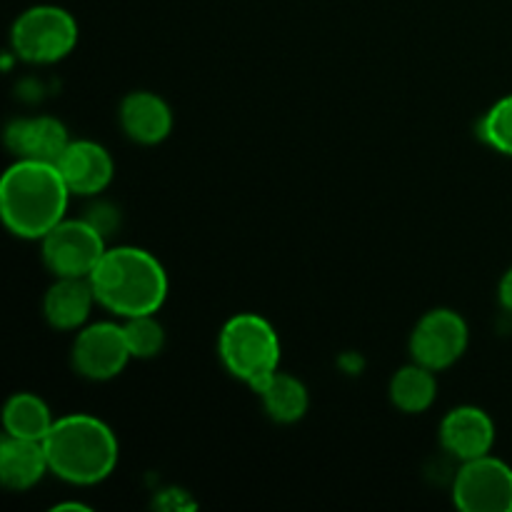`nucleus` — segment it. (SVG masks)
Returning a JSON list of instances; mask_svg holds the SVG:
<instances>
[{
  "instance_id": "obj_10",
  "label": "nucleus",
  "mask_w": 512,
  "mask_h": 512,
  "mask_svg": "<svg viewBox=\"0 0 512 512\" xmlns=\"http://www.w3.org/2000/svg\"><path fill=\"white\" fill-rule=\"evenodd\" d=\"M55 165L73 195H95L113 180V158L93 140H70Z\"/></svg>"
},
{
  "instance_id": "obj_1",
  "label": "nucleus",
  "mask_w": 512,
  "mask_h": 512,
  "mask_svg": "<svg viewBox=\"0 0 512 512\" xmlns=\"http://www.w3.org/2000/svg\"><path fill=\"white\" fill-rule=\"evenodd\" d=\"M70 195L58 165L20 158L0 180V213L13 235L43 240L65 218Z\"/></svg>"
},
{
  "instance_id": "obj_17",
  "label": "nucleus",
  "mask_w": 512,
  "mask_h": 512,
  "mask_svg": "<svg viewBox=\"0 0 512 512\" xmlns=\"http://www.w3.org/2000/svg\"><path fill=\"white\" fill-rule=\"evenodd\" d=\"M433 373L435 370L420 363L400 368L390 380V400L395 408L403 413H425L438 395V383H435Z\"/></svg>"
},
{
  "instance_id": "obj_19",
  "label": "nucleus",
  "mask_w": 512,
  "mask_h": 512,
  "mask_svg": "<svg viewBox=\"0 0 512 512\" xmlns=\"http://www.w3.org/2000/svg\"><path fill=\"white\" fill-rule=\"evenodd\" d=\"M128 323L123 325L125 340L133 358H155L165 345L163 325L153 318V315H135V318H125Z\"/></svg>"
},
{
  "instance_id": "obj_22",
  "label": "nucleus",
  "mask_w": 512,
  "mask_h": 512,
  "mask_svg": "<svg viewBox=\"0 0 512 512\" xmlns=\"http://www.w3.org/2000/svg\"><path fill=\"white\" fill-rule=\"evenodd\" d=\"M65 510H78V512H90V508H88V505H83V503H60V505H55V508H53V512H65Z\"/></svg>"
},
{
  "instance_id": "obj_9",
  "label": "nucleus",
  "mask_w": 512,
  "mask_h": 512,
  "mask_svg": "<svg viewBox=\"0 0 512 512\" xmlns=\"http://www.w3.org/2000/svg\"><path fill=\"white\" fill-rule=\"evenodd\" d=\"M133 358L125 330L115 323H95L80 330L73 343L75 373L88 380H110Z\"/></svg>"
},
{
  "instance_id": "obj_7",
  "label": "nucleus",
  "mask_w": 512,
  "mask_h": 512,
  "mask_svg": "<svg viewBox=\"0 0 512 512\" xmlns=\"http://www.w3.org/2000/svg\"><path fill=\"white\" fill-rule=\"evenodd\" d=\"M453 503L463 512H512V468L490 455L468 460L455 478Z\"/></svg>"
},
{
  "instance_id": "obj_6",
  "label": "nucleus",
  "mask_w": 512,
  "mask_h": 512,
  "mask_svg": "<svg viewBox=\"0 0 512 512\" xmlns=\"http://www.w3.org/2000/svg\"><path fill=\"white\" fill-rule=\"evenodd\" d=\"M103 235L88 220H60L43 238V263L55 278H90L105 255Z\"/></svg>"
},
{
  "instance_id": "obj_14",
  "label": "nucleus",
  "mask_w": 512,
  "mask_h": 512,
  "mask_svg": "<svg viewBox=\"0 0 512 512\" xmlns=\"http://www.w3.org/2000/svg\"><path fill=\"white\" fill-rule=\"evenodd\" d=\"M93 303L98 300L90 278H58L45 293L43 313L53 328L75 330L88 320Z\"/></svg>"
},
{
  "instance_id": "obj_16",
  "label": "nucleus",
  "mask_w": 512,
  "mask_h": 512,
  "mask_svg": "<svg viewBox=\"0 0 512 512\" xmlns=\"http://www.w3.org/2000/svg\"><path fill=\"white\" fill-rule=\"evenodd\" d=\"M263 398L265 413L275 420V423H298L305 413H308V390L298 378L288 373H275L268 378V383L258 390Z\"/></svg>"
},
{
  "instance_id": "obj_3",
  "label": "nucleus",
  "mask_w": 512,
  "mask_h": 512,
  "mask_svg": "<svg viewBox=\"0 0 512 512\" xmlns=\"http://www.w3.org/2000/svg\"><path fill=\"white\" fill-rule=\"evenodd\" d=\"M48 468L73 485H95L108 478L118 463V440L103 420L93 415H65L43 438Z\"/></svg>"
},
{
  "instance_id": "obj_12",
  "label": "nucleus",
  "mask_w": 512,
  "mask_h": 512,
  "mask_svg": "<svg viewBox=\"0 0 512 512\" xmlns=\"http://www.w3.org/2000/svg\"><path fill=\"white\" fill-rule=\"evenodd\" d=\"M5 143L18 158L23 160H43L55 163L68 148V130L60 120L50 115L40 118H18L5 130Z\"/></svg>"
},
{
  "instance_id": "obj_11",
  "label": "nucleus",
  "mask_w": 512,
  "mask_h": 512,
  "mask_svg": "<svg viewBox=\"0 0 512 512\" xmlns=\"http://www.w3.org/2000/svg\"><path fill=\"white\" fill-rule=\"evenodd\" d=\"M440 443L453 458L468 463V460L490 455L495 443V425L485 410L463 405L445 415L440 425Z\"/></svg>"
},
{
  "instance_id": "obj_2",
  "label": "nucleus",
  "mask_w": 512,
  "mask_h": 512,
  "mask_svg": "<svg viewBox=\"0 0 512 512\" xmlns=\"http://www.w3.org/2000/svg\"><path fill=\"white\" fill-rule=\"evenodd\" d=\"M95 300L120 318L158 313L168 295V275L163 265L140 248L105 250L90 273Z\"/></svg>"
},
{
  "instance_id": "obj_18",
  "label": "nucleus",
  "mask_w": 512,
  "mask_h": 512,
  "mask_svg": "<svg viewBox=\"0 0 512 512\" xmlns=\"http://www.w3.org/2000/svg\"><path fill=\"white\" fill-rule=\"evenodd\" d=\"M55 420L43 398L33 393H18L8 400L3 410L5 435L28 440H43L50 433Z\"/></svg>"
},
{
  "instance_id": "obj_4",
  "label": "nucleus",
  "mask_w": 512,
  "mask_h": 512,
  "mask_svg": "<svg viewBox=\"0 0 512 512\" xmlns=\"http://www.w3.org/2000/svg\"><path fill=\"white\" fill-rule=\"evenodd\" d=\"M220 358L233 378L260 390L278 373L280 340L273 325L255 313H240L220 330Z\"/></svg>"
},
{
  "instance_id": "obj_13",
  "label": "nucleus",
  "mask_w": 512,
  "mask_h": 512,
  "mask_svg": "<svg viewBox=\"0 0 512 512\" xmlns=\"http://www.w3.org/2000/svg\"><path fill=\"white\" fill-rule=\"evenodd\" d=\"M120 125L125 135L140 145H158L173 130V113L160 95L138 90L120 103Z\"/></svg>"
},
{
  "instance_id": "obj_21",
  "label": "nucleus",
  "mask_w": 512,
  "mask_h": 512,
  "mask_svg": "<svg viewBox=\"0 0 512 512\" xmlns=\"http://www.w3.org/2000/svg\"><path fill=\"white\" fill-rule=\"evenodd\" d=\"M498 295H500V303H503V308L512 313V268L503 275V280H500Z\"/></svg>"
},
{
  "instance_id": "obj_8",
  "label": "nucleus",
  "mask_w": 512,
  "mask_h": 512,
  "mask_svg": "<svg viewBox=\"0 0 512 512\" xmlns=\"http://www.w3.org/2000/svg\"><path fill=\"white\" fill-rule=\"evenodd\" d=\"M465 348H468V325L455 310H430L410 335L413 360L435 373L463 358Z\"/></svg>"
},
{
  "instance_id": "obj_20",
  "label": "nucleus",
  "mask_w": 512,
  "mask_h": 512,
  "mask_svg": "<svg viewBox=\"0 0 512 512\" xmlns=\"http://www.w3.org/2000/svg\"><path fill=\"white\" fill-rule=\"evenodd\" d=\"M480 135H483L485 143L493 145L498 153L510 155L512 158V95L498 100V103L485 113L483 125H480Z\"/></svg>"
},
{
  "instance_id": "obj_15",
  "label": "nucleus",
  "mask_w": 512,
  "mask_h": 512,
  "mask_svg": "<svg viewBox=\"0 0 512 512\" xmlns=\"http://www.w3.org/2000/svg\"><path fill=\"white\" fill-rule=\"evenodd\" d=\"M48 455H45L43 440L13 438L5 435L0 443V480L8 490H28L45 475Z\"/></svg>"
},
{
  "instance_id": "obj_5",
  "label": "nucleus",
  "mask_w": 512,
  "mask_h": 512,
  "mask_svg": "<svg viewBox=\"0 0 512 512\" xmlns=\"http://www.w3.org/2000/svg\"><path fill=\"white\" fill-rule=\"evenodd\" d=\"M10 43L25 63H58L78 43V25L73 15L58 5H35L13 23Z\"/></svg>"
}]
</instances>
